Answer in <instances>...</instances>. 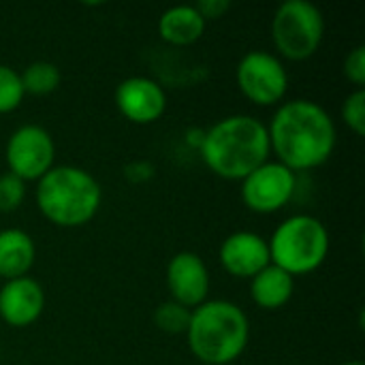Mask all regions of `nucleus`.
Here are the masks:
<instances>
[{"mask_svg":"<svg viewBox=\"0 0 365 365\" xmlns=\"http://www.w3.org/2000/svg\"><path fill=\"white\" fill-rule=\"evenodd\" d=\"M267 135L278 163L293 173L325 165L338 141V130L327 109L308 98L282 103L267 126Z\"/></svg>","mask_w":365,"mask_h":365,"instance_id":"1","label":"nucleus"},{"mask_svg":"<svg viewBox=\"0 0 365 365\" xmlns=\"http://www.w3.org/2000/svg\"><path fill=\"white\" fill-rule=\"evenodd\" d=\"M199 152L212 173L242 182L257 167L269 160L272 148L267 124L246 113L227 115L203 133Z\"/></svg>","mask_w":365,"mask_h":365,"instance_id":"2","label":"nucleus"},{"mask_svg":"<svg viewBox=\"0 0 365 365\" xmlns=\"http://www.w3.org/2000/svg\"><path fill=\"white\" fill-rule=\"evenodd\" d=\"M250 323L246 312L227 299H207L190 312L186 342L205 365H229L246 351Z\"/></svg>","mask_w":365,"mask_h":365,"instance_id":"3","label":"nucleus"},{"mask_svg":"<svg viewBox=\"0 0 365 365\" xmlns=\"http://www.w3.org/2000/svg\"><path fill=\"white\" fill-rule=\"evenodd\" d=\"M103 201L96 178L81 167L53 165L36 184V205L41 214L66 229L88 225Z\"/></svg>","mask_w":365,"mask_h":365,"instance_id":"4","label":"nucleus"},{"mask_svg":"<svg viewBox=\"0 0 365 365\" xmlns=\"http://www.w3.org/2000/svg\"><path fill=\"white\" fill-rule=\"evenodd\" d=\"M267 246L272 265L284 269L293 278L306 276L325 263L329 255V231L319 218L297 214L276 227Z\"/></svg>","mask_w":365,"mask_h":365,"instance_id":"5","label":"nucleus"},{"mask_svg":"<svg viewBox=\"0 0 365 365\" xmlns=\"http://www.w3.org/2000/svg\"><path fill=\"white\" fill-rule=\"evenodd\" d=\"M325 36V17L310 0H284L272 19L274 47L282 58L308 60Z\"/></svg>","mask_w":365,"mask_h":365,"instance_id":"6","label":"nucleus"},{"mask_svg":"<svg viewBox=\"0 0 365 365\" xmlns=\"http://www.w3.org/2000/svg\"><path fill=\"white\" fill-rule=\"evenodd\" d=\"M235 81L240 92L259 107L278 105L289 90V73L282 60L261 49H252L240 60Z\"/></svg>","mask_w":365,"mask_h":365,"instance_id":"7","label":"nucleus"},{"mask_svg":"<svg viewBox=\"0 0 365 365\" xmlns=\"http://www.w3.org/2000/svg\"><path fill=\"white\" fill-rule=\"evenodd\" d=\"M4 158L13 175L24 182H38L53 167V137L38 124H24L11 133L4 148Z\"/></svg>","mask_w":365,"mask_h":365,"instance_id":"8","label":"nucleus"},{"mask_svg":"<svg viewBox=\"0 0 365 365\" xmlns=\"http://www.w3.org/2000/svg\"><path fill=\"white\" fill-rule=\"evenodd\" d=\"M297 190V173L278 160L263 163L242 180V201L257 214H274L282 210Z\"/></svg>","mask_w":365,"mask_h":365,"instance_id":"9","label":"nucleus"},{"mask_svg":"<svg viewBox=\"0 0 365 365\" xmlns=\"http://www.w3.org/2000/svg\"><path fill=\"white\" fill-rule=\"evenodd\" d=\"M115 107L135 124H152L163 118L167 109V94L156 79L135 75L118 83Z\"/></svg>","mask_w":365,"mask_h":365,"instance_id":"10","label":"nucleus"},{"mask_svg":"<svg viewBox=\"0 0 365 365\" xmlns=\"http://www.w3.org/2000/svg\"><path fill=\"white\" fill-rule=\"evenodd\" d=\"M210 272L205 261L190 250L178 252L171 257L167 265V287L171 293V302L195 310L210 295Z\"/></svg>","mask_w":365,"mask_h":365,"instance_id":"11","label":"nucleus"},{"mask_svg":"<svg viewBox=\"0 0 365 365\" xmlns=\"http://www.w3.org/2000/svg\"><path fill=\"white\" fill-rule=\"evenodd\" d=\"M218 259L220 265L235 278H255L272 263L267 240L255 231H235L225 237Z\"/></svg>","mask_w":365,"mask_h":365,"instance_id":"12","label":"nucleus"},{"mask_svg":"<svg viewBox=\"0 0 365 365\" xmlns=\"http://www.w3.org/2000/svg\"><path fill=\"white\" fill-rule=\"evenodd\" d=\"M45 310V291L43 287L30 278H13L6 280L0 289V319L11 327H28L41 319Z\"/></svg>","mask_w":365,"mask_h":365,"instance_id":"13","label":"nucleus"},{"mask_svg":"<svg viewBox=\"0 0 365 365\" xmlns=\"http://www.w3.org/2000/svg\"><path fill=\"white\" fill-rule=\"evenodd\" d=\"M205 19L195 4L169 6L158 19V34L165 43L186 47L197 43L205 32Z\"/></svg>","mask_w":365,"mask_h":365,"instance_id":"14","label":"nucleus"},{"mask_svg":"<svg viewBox=\"0 0 365 365\" xmlns=\"http://www.w3.org/2000/svg\"><path fill=\"white\" fill-rule=\"evenodd\" d=\"M295 293V278L276 265H267L250 278V297L263 310L284 308Z\"/></svg>","mask_w":365,"mask_h":365,"instance_id":"15","label":"nucleus"},{"mask_svg":"<svg viewBox=\"0 0 365 365\" xmlns=\"http://www.w3.org/2000/svg\"><path fill=\"white\" fill-rule=\"evenodd\" d=\"M34 242L21 229H2L0 231V278L13 280L30 272L34 263Z\"/></svg>","mask_w":365,"mask_h":365,"instance_id":"16","label":"nucleus"},{"mask_svg":"<svg viewBox=\"0 0 365 365\" xmlns=\"http://www.w3.org/2000/svg\"><path fill=\"white\" fill-rule=\"evenodd\" d=\"M21 86L26 94H34V96H45L51 94L58 86H60V68L53 62L47 60H36L30 62L24 73H19Z\"/></svg>","mask_w":365,"mask_h":365,"instance_id":"17","label":"nucleus"},{"mask_svg":"<svg viewBox=\"0 0 365 365\" xmlns=\"http://www.w3.org/2000/svg\"><path fill=\"white\" fill-rule=\"evenodd\" d=\"M190 312L188 308L175 304V302H167L163 306L156 308L154 312V323L160 331L165 334H186L188 323H190Z\"/></svg>","mask_w":365,"mask_h":365,"instance_id":"18","label":"nucleus"},{"mask_svg":"<svg viewBox=\"0 0 365 365\" xmlns=\"http://www.w3.org/2000/svg\"><path fill=\"white\" fill-rule=\"evenodd\" d=\"M24 96L26 92H24L19 73L6 64H0V113L15 111L21 105Z\"/></svg>","mask_w":365,"mask_h":365,"instance_id":"19","label":"nucleus"},{"mask_svg":"<svg viewBox=\"0 0 365 365\" xmlns=\"http://www.w3.org/2000/svg\"><path fill=\"white\" fill-rule=\"evenodd\" d=\"M342 120L344 124L355 133V135H364L365 133V90L357 88L355 92H351L344 103H342Z\"/></svg>","mask_w":365,"mask_h":365,"instance_id":"20","label":"nucleus"},{"mask_svg":"<svg viewBox=\"0 0 365 365\" xmlns=\"http://www.w3.org/2000/svg\"><path fill=\"white\" fill-rule=\"evenodd\" d=\"M26 199V182L13 175L11 171L0 175V212H15Z\"/></svg>","mask_w":365,"mask_h":365,"instance_id":"21","label":"nucleus"},{"mask_svg":"<svg viewBox=\"0 0 365 365\" xmlns=\"http://www.w3.org/2000/svg\"><path fill=\"white\" fill-rule=\"evenodd\" d=\"M344 75L351 83L357 88H364L365 83V45H357L346 58H344Z\"/></svg>","mask_w":365,"mask_h":365,"instance_id":"22","label":"nucleus"},{"mask_svg":"<svg viewBox=\"0 0 365 365\" xmlns=\"http://www.w3.org/2000/svg\"><path fill=\"white\" fill-rule=\"evenodd\" d=\"M154 175V169L150 163H143V160H137V163H130L128 167H124V178L135 182V184H141V182H148L150 178Z\"/></svg>","mask_w":365,"mask_h":365,"instance_id":"23","label":"nucleus"},{"mask_svg":"<svg viewBox=\"0 0 365 365\" xmlns=\"http://www.w3.org/2000/svg\"><path fill=\"white\" fill-rule=\"evenodd\" d=\"M197 6V11L203 15V19L207 21V19H218V17H222V13L231 6L227 0H201V2H197L195 4Z\"/></svg>","mask_w":365,"mask_h":365,"instance_id":"24","label":"nucleus"},{"mask_svg":"<svg viewBox=\"0 0 365 365\" xmlns=\"http://www.w3.org/2000/svg\"><path fill=\"white\" fill-rule=\"evenodd\" d=\"M342 365H364L361 361H346V364H342Z\"/></svg>","mask_w":365,"mask_h":365,"instance_id":"25","label":"nucleus"}]
</instances>
